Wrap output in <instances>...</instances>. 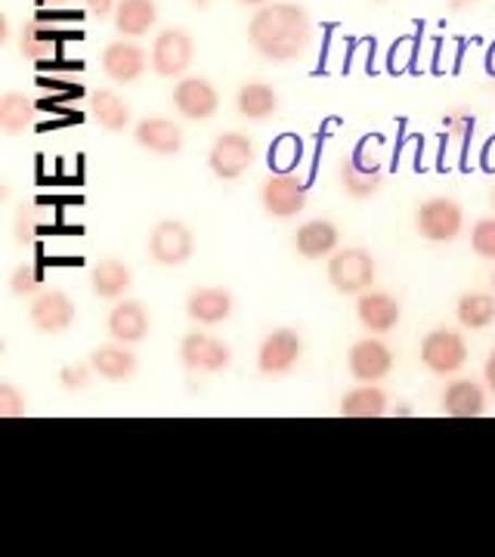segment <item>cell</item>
I'll return each instance as SVG.
<instances>
[{
	"label": "cell",
	"mask_w": 495,
	"mask_h": 557,
	"mask_svg": "<svg viewBox=\"0 0 495 557\" xmlns=\"http://www.w3.org/2000/svg\"><path fill=\"white\" fill-rule=\"evenodd\" d=\"M493 205H495V189H493Z\"/></svg>",
	"instance_id": "43"
},
{
	"label": "cell",
	"mask_w": 495,
	"mask_h": 557,
	"mask_svg": "<svg viewBox=\"0 0 495 557\" xmlns=\"http://www.w3.org/2000/svg\"><path fill=\"white\" fill-rule=\"evenodd\" d=\"M471 248H474L477 258L495 260V218L477 220L474 230H471Z\"/></svg>",
	"instance_id": "34"
},
{
	"label": "cell",
	"mask_w": 495,
	"mask_h": 557,
	"mask_svg": "<svg viewBox=\"0 0 495 557\" xmlns=\"http://www.w3.org/2000/svg\"><path fill=\"white\" fill-rule=\"evenodd\" d=\"M258 159L255 152V143L251 137L230 131V134H220L208 152V168L218 180H238Z\"/></svg>",
	"instance_id": "5"
},
{
	"label": "cell",
	"mask_w": 495,
	"mask_h": 557,
	"mask_svg": "<svg viewBox=\"0 0 495 557\" xmlns=\"http://www.w3.org/2000/svg\"><path fill=\"white\" fill-rule=\"evenodd\" d=\"M186 313L198 325H220L223 319L233 313V295L226 288H218V285L196 288L186 298Z\"/></svg>",
	"instance_id": "19"
},
{
	"label": "cell",
	"mask_w": 495,
	"mask_h": 557,
	"mask_svg": "<svg viewBox=\"0 0 495 557\" xmlns=\"http://www.w3.org/2000/svg\"><path fill=\"white\" fill-rule=\"evenodd\" d=\"M134 137L152 156H177L183 149V127L171 119H161V115L139 121L134 127Z\"/></svg>",
	"instance_id": "16"
},
{
	"label": "cell",
	"mask_w": 495,
	"mask_h": 557,
	"mask_svg": "<svg viewBox=\"0 0 495 557\" xmlns=\"http://www.w3.org/2000/svg\"><path fill=\"white\" fill-rule=\"evenodd\" d=\"M159 22V3L156 0H119L115 10V32L124 38H143Z\"/></svg>",
	"instance_id": "23"
},
{
	"label": "cell",
	"mask_w": 495,
	"mask_h": 557,
	"mask_svg": "<svg viewBox=\"0 0 495 557\" xmlns=\"http://www.w3.org/2000/svg\"><path fill=\"white\" fill-rule=\"evenodd\" d=\"M196 57V40L189 38V32L183 28H164L159 38L152 40V57L149 65L159 78H177L189 69V62Z\"/></svg>",
	"instance_id": "6"
},
{
	"label": "cell",
	"mask_w": 495,
	"mask_h": 557,
	"mask_svg": "<svg viewBox=\"0 0 495 557\" xmlns=\"http://www.w3.org/2000/svg\"><path fill=\"white\" fill-rule=\"evenodd\" d=\"M90 366H94L99 379L127 381L134 379L139 362L134 357V350H127L124 344H106V347H97L90 354Z\"/></svg>",
	"instance_id": "24"
},
{
	"label": "cell",
	"mask_w": 495,
	"mask_h": 557,
	"mask_svg": "<svg viewBox=\"0 0 495 557\" xmlns=\"http://www.w3.org/2000/svg\"><path fill=\"white\" fill-rule=\"evenodd\" d=\"M416 230L428 242H456L465 230V211L449 196L421 201L416 211Z\"/></svg>",
	"instance_id": "3"
},
{
	"label": "cell",
	"mask_w": 495,
	"mask_h": 557,
	"mask_svg": "<svg viewBox=\"0 0 495 557\" xmlns=\"http://www.w3.org/2000/svg\"><path fill=\"white\" fill-rule=\"evenodd\" d=\"M493 288H495V273H493Z\"/></svg>",
	"instance_id": "42"
},
{
	"label": "cell",
	"mask_w": 495,
	"mask_h": 557,
	"mask_svg": "<svg viewBox=\"0 0 495 557\" xmlns=\"http://www.w3.org/2000/svg\"><path fill=\"white\" fill-rule=\"evenodd\" d=\"M106 329L119 344H137L149 335V313L139 300H119L106 319Z\"/></svg>",
	"instance_id": "17"
},
{
	"label": "cell",
	"mask_w": 495,
	"mask_h": 557,
	"mask_svg": "<svg viewBox=\"0 0 495 557\" xmlns=\"http://www.w3.org/2000/svg\"><path fill=\"white\" fill-rule=\"evenodd\" d=\"M28 319L40 335H62L75 322V304L62 288H44L32 298Z\"/></svg>",
	"instance_id": "11"
},
{
	"label": "cell",
	"mask_w": 495,
	"mask_h": 557,
	"mask_svg": "<svg viewBox=\"0 0 495 557\" xmlns=\"http://www.w3.org/2000/svg\"><path fill=\"white\" fill-rule=\"evenodd\" d=\"M341 233L332 220H310L295 233V251L304 260L332 258L337 251Z\"/></svg>",
	"instance_id": "18"
},
{
	"label": "cell",
	"mask_w": 495,
	"mask_h": 557,
	"mask_svg": "<svg viewBox=\"0 0 495 557\" xmlns=\"http://www.w3.org/2000/svg\"><path fill=\"white\" fill-rule=\"evenodd\" d=\"M90 112L99 121V127L109 134H119L131 124V106L121 100L115 90H94L90 94Z\"/></svg>",
	"instance_id": "28"
},
{
	"label": "cell",
	"mask_w": 495,
	"mask_h": 557,
	"mask_svg": "<svg viewBox=\"0 0 495 557\" xmlns=\"http://www.w3.org/2000/svg\"><path fill=\"white\" fill-rule=\"evenodd\" d=\"M10 292L16 298H35L38 292H44V273L38 263H20L10 273Z\"/></svg>",
	"instance_id": "32"
},
{
	"label": "cell",
	"mask_w": 495,
	"mask_h": 557,
	"mask_svg": "<svg viewBox=\"0 0 495 557\" xmlns=\"http://www.w3.org/2000/svg\"><path fill=\"white\" fill-rule=\"evenodd\" d=\"M236 109L242 119H251V121L270 119V115L279 109V94L270 87V84H263V81H248V84H242V87H238Z\"/></svg>",
	"instance_id": "25"
},
{
	"label": "cell",
	"mask_w": 495,
	"mask_h": 557,
	"mask_svg": "<svg viewBox=\"0 0 495 557\" xmlns=\"http://www.w3.org/2000/svg\"><path fill=\"white\" fill-rule=\"evenodd\" d=\"M375 258L366 248H337L329 258V282L341 295H362L375 282Z\"/></svg>",
	"instance_id": "2"
},
{
	"label": "cell",
	"mask_w": 495,
	"mask_h": 557,
	"mask_svg": "<svg viewBox=\"0 0 495 557\" xmlns=\"http://www.w3.org/2000/svg\"><path fill=\"white\" fill-rule=\"evenodd\" d=\"M189 3H193V7H198V10H205V7H208L211 0H189Z\"/></svg>",
	"instance_id": "41"
},
{
	"label": "cell",
	"mask_w": 495,
	"mask_h": 557,
	"mask_svg": "<svg viewBox=\"0 0 495 557\" xmlns=\"http://www.w3.org/2000/svg\"><path fill=\"white\" fill-rule=\"evenodd\" d=\"M242 7H263V3H270V0H236Z\"/></svg>",
	"instance_id": "39"
},
{
	"label": "cell",
	"mask_w": 495,
	"mask_h": 557,
	"mask_svg": "<svg viewBox=\"0 0 495 557\" xmlns=\"http://www.w3.org/2000/svg\"><path fill=\"white\" fill-rule=\"evenodd\" d=\"M399 300L387 292H362L357 298V319L369 335H387L399 322Z\"/></svg>",
	"instance_id": "14"
},
{
	"label": "cell",
	"mask_w": 495,
	"mask_h": 557,
	"mask_svg": "<svg viewBox=\"0 0 495 557\" xmlns=\"http://www.w3.org/2000/svg\"><path fill=\"white\" fill-rule=\"evenodd\" d=\"M483 379H486V387L495 391V350L486 357V366H483Z\"/></svg>",
	"instance_id": "38"
},
{
	"label": "cell",
	"mask_w": 495,
	"mask_h": 557,
	"mask_svg": "<svg viewBox=\"0 0 495 557\" xmlns=\"http://www.w3.org/2000/svg\"><path fill=\"white\" fill-rule=\"evenodd\" d=\"M260 205H263V211L270 218H297L307 208V186L295 174L279 171L273 177L263 180V186H260Z\"/></svg>",
	"instance_id": "7"
},
{
	"label": "cell",
	"mask_w": 495,
	"mask_h": 557,
	"mask_svg": "<svg viewBox=\"0 0 495 557\" xmlns=\"http://www.w3.org/2000/svg\"><path fill=\"white\" fill-rule=\"evenodd\" d=\"M57 50H60V40L53 38L44 25H38V22H28V25L22 28V35H20L22 60L50 62L53 57H57Z\"/></svg>",
	"instance_id": "30"
},
{
	"label": "cell",
	"mask_w": 495,
	"mask_h": 557,
	"mask_svg": "<svg viewBox=\"0 0 495 557\" xmlns=\"http://www.w3.org/2000/svg\"><path fill=\"white\" fill-rule=\"evenodd\" d=\"M25 416V397L13 384H0V418Z\"/></svg>",
	"instance_id": "36"
},
{
	"label": "cell",
	"mask_w": 495,
	"mask_h": 557,
	"mask_svg": "<svg viewBox=\"0 0 495 557\" xmlns=\"http://www.w3.org/2000/svg\"><path fill=\"white\" fill-rule=\"evenodd\" d=\"M456 317L461 322V329L483 332L486 325L495 322V298L493 295H483V292H468V295L458 298Z\"/></svg>",
	"instance_id": "29"
},
{
	"label": "cell",
	"mask_w": 495,
	"mask_h": 557,
	"mask_svg": "<svg viewBox=\"0 0 495 557\" xmlns=\"http://www.w3.org/2000/svg\"><path fill=\"white\" fill-rule=\"evenodd\" d=\"M443 131H446V137L458 143V146H465L468 139L474 137V115L468 112V109H449L446 115H443Z\"/></svg>",
	"instance_id": "33"
},
{
	"label": "cell",
	"mask_w": 495,
	"mask_h": 557,
	"mask_svg": "<svg viewBox=\"0 0 495 557\" xmlns=\"http://www.w3.org/2000/svg\"><path fill=\"white\" fill-rule=\"evenodd\" d=\"M421 362L434 375H456L468 362V341L456 329H434L421 341Z\"/></svg>",
	"instance_id": "4"
},
{
	"label": "cell",
	"mask_w": 495,
	"mask_h": 557,
	"mask_svg": "<svg viewBox=\"0 0 495 557\" xmlns=\"http://www.w3.org/2000/svg\"><path fill=\"white\" fill-rule=\"evenodd\" d=\"M94 375H97V372H94L90 362H69V366H62L60 369V384L65 391H84Z\"/></svg>",
	"instance_id": "35"
},
{
	"label": "cell",
	"mask_w": 495,
	"mask_h": 557,
	"mask_svg": "<svg viewBox=\"0 0 495 557\" xmlns=\"http://www.w3.org/2000/svg\"><path fill=\"white\" fill-rule=\"evenodd\" d=\"M337 180H341V189L350 199H372L378 189L384 186V171L378 164H362L359 159H344L337 164Z\"/></svg>",
	"instance_id": "20"
},
{
	"label": "cell",
	"mask_w": 495,
	"mask_h": 557,
	"mask_svg": "<svg viewBox=\"0 0 495 557\" xmlns=\"http://www.w3.org/2000/svg\"><path fill=\"white\" fill-rule=\"evenodd\" d=\"M35 115H38V109H35V100L28 94H22V90L3 94V100H0V131L7 137H16L25 127H32Z\"/></svg>",
	"instance_id": "26"
},
{
	"label": "cell",
	"mask_w": 495,
	"mask_h": 557,
	"mask_svg": "<svg viewBox=\"0 0 495 557\" xmlns=\"http://www.w3.org/2000/svg\"><path fill=\"white\" fill-rule=\"evenodd\" d=\"M304 354V341L295 329H276L258 347V372L267 379L288 375L297 366V359Z\"/></svg>",
	"instance_id": "9"
},
{
	"label": "cell",
	"mask_w": 495,
	"mask_h": 557,
	"mask_svg": "<svg viewBox=\"0 0 495 557\" xmlns=\"http://www.w3.org/2000/svg\"><path fill=\"white\" fill-rule=\"evenodd\" d=\"M468 3H477V0H453V10H461V7H468Z\"/></svg>",
	"instance_id": "40"
},
{
	"label": "cell",
	"mask_w": 495,
	"mask_h": 557,
	"mask_svg": "<svg viewBox=\"0 0 495 557\" xmlns=\"http://www.w3.org/2000/svg\"><path fill=\"white\" fill-rule=\"evenodd\" d=\"M180 359L189 372H205V375H214L223 372L230 362H233V350L226 341L214 338L208 332H193L180 341Z\"/></svg>",
	"instance_id": "10"
},
{
	"label": "cell",
	"mask_w": 495,
	"mask_h": 557,
	"mask_svg": "<svg viewBox=\"0 0 495 557\" xmlns=\"http://www.w3.org/2000/svg\"><path fill=\"white\" fill-rule=\"evenodd\" d=\"M119 10V0H87V13L97 16V20H106Z\"/></svg>",
	"instance_id": "37"
},
{
	"label": "cell",
	"mask_w": 495,
	"mask_h": 557,
	"mask_svg": "<svg viewBox=\"0 0 495 557\" xmlns=\"http://www.w3.org/2000/svg\"><path fill=\"white\" fill-rule=\"evenodd\" d=\"M193 251H196V236L180 220H161L149 233V258L161 267H180L193 258Z\"/></svg>",
	"instance_id": "8"
},
{
	"label": "cell",
	"mask_w": 495,
	"mask_h": 557,
	"mask_svg": "<svg viewBox=\"0 0 495 557\" xmlns=\"http://www.w3.org/2000/svg\"><path fill=\"white\" fill-rule=\"evenodd\" d=\"M248 40L263 60L295 62L313 40V20L297 3H263L248 22Z\"/></svg>",
	"instance_id": "1"
},
{
	"label": "cell",
	"mask_w": 495,
	"mask_h": 557,
	"mask_svg": "<svg viewBox=\"0 0 495 557\" xmlns=\"http://www.w3.org/2000/svg\"><path fill=\"white\" fill-rule=\"evenodd\" d=\"M387 412V394L378 384H359L341 399L344 418H381Z\"/></svg>",
	"instance_id": "27"
},
{
	"label": "cell",
	"mask_w": 495,
	"mask_h": 557,
	"mask_svg": "<svg viewBox=\"0 0 495 557\" xmlns=\"http://www.w3.org/2000/svg\"><path fill=\"white\" fill-rule=\"evenodd\" d=\"M50 223V208L40 205V201H22L20 211H16V220H13V236L20 245H28L35 242L40 230Z\"/></svg>",
	"instance_id": "31"
},
{
	"label": "cell",
	"mask_w": 495,
	"mask_h": 557,
	"mask_svg": "<svg viewBox=\"0 0 495 557\" xmlns=\"http://www.w3.org/2000/svg\"><path fill=\"white\" fill-rule=\"evenodd\" d=\"M131 285H134V273L124 260H99L90 273V288L102 300L124 298L131 292Z\"/></svg>",
	"instance_id": "22"
},
{
	"label": "cell",
	"mask_w": 495,
	"mask_h": 557,
	"mask_svg": "<svg viewBox=\"0 0 495 557\" xmlns=\"http://www.w3.org/2000/svg\"><path fill=\"white\" fill-rule=\"evenodd\" d=\"M347 366H350V375L359 381V384H378L391 375L394 369V354L384 341L378 338H359L354 347H350V357H347Z\"/></svg>",
	"instance_id": "13"
},
{
	"label": "cell",
	"mask_w": 495,
	"mask_h": 557,
	"mask_svg": "<svg viewBox=\"0 0 495 557\" xmlns=\"http://www.w3.org/2000/svg\"><path fill=\"white\" fill-rule=\"evenodd\" d=\"M146 50L134 44V40H112L102 50V72L115 84H134V81L146 72Z\"/></svg>",
	"instance_id": "15"
},
{
	"label": "cell",
	"mask_w": 495,
	"mask_h": 557,
	"mask_svg": "<svg viewBox=\"0 0 495 557\" xmlns=\"http://www.w3.org/2000/svg\"><path fill=\"white\" fill-rule=\"evenodd\" d=\"M171 102H174V109H177L183 119L205 121L211 119L220 109V94L218 87L208 78L189 75V78L177 81V87L171 94Z\"/></svg>",
	"instance_id": "12"
},
{
	"label": "cell",
	"mask_w": 495,
	"mask_h": 557,
	"mask_svg": "<svg viewBox=\"0 0 495 557\" xmlns=\"http://www.w3.org/2000/svg\"><path fill=\"white\" fill-rule=\"evenodd\" d=\"M443 412L453 418H477L486 412V391L471 379H458L443 391Z\"/></svg>",
	"instance_id": "21"
}]
</instances>
